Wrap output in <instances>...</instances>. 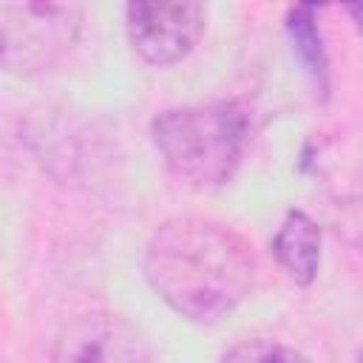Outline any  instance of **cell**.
Instances as JSON below:
<instances>
[{"instance_id":"cell-4","label":"cell","mask_w":363,"mask_h":363,"mask_svg":"<svg viewBox=\"0 0 363 363\" xmlns=\"http://www.w3.org/2000/svg\"><path fill=\"white\" fill-rule=\"evenodd\" d=\"M125 31L130 48L156 68L182 62L204 34L199 3H128Z\"/></svg>"},{"instance_id":"cell-2","label":"cell","mask_w":363,"mask_h":363,"mask_svg":"<svg viewBox=\"0 0 363 363\" xmlns=\"http://www.w3.org/2000/svg\"><path fill=\"white\" fill-rule=\"evenodd\" d=\"M150 139L173 176L193 187H221L247 150L250 113L235 99L167 108L153 116Z\"/></svg>"},{"instance_id":"cell-5","label":"cell","mask_w":363,"mask_h":363,"mask_svg":"<svg viewBox=\"0 0 363 363\" xmlns=\"http://www.w3.org/2000/svg\"><path fill=\"white\" fill-rule=\"evenodd\" d=\"M51 363H150V354L122 315L82 312L60 329Z\"/></svg>"},{"instance_id":"cell-7","label":"cell","mask_w":363,"mask_h":363,"mask_svg":"<svg viewBox=\"0 0 363 363\" xmlns=\"http://www.w3.org/2000/svg\"><path fill=\"white\" fill-rule=\"evenodd\" d=\"M286 28H289L295 54L301 57V62L306 65V71L315 79H320V88H326V57H323L320 31L315 26V9H309V6L292 9L289 17H286Z\"/></svg>"},{"instance_id":"cell-3","label":"cell","mask_w":363,"mask_h":363,"mask_svg":"<svg viewBox=\"0 0 363 363\" xmlns=\"http://www.w3.org/2000/svg\"><path fill=\"white\" fill-rule=\"evenodd\" d=\"M85 11L77 3H0V68L43 77L77 48Z\"/></svg>"},{"instance_id":"cell-9","label":"cell","mask_w":363,"mask_h":363,"mask_svg":"<svg viewBox=\"0 0 363 363\" xmlns=\"http://www.w3.org/2000/svg\"><path fill=\"white\" fill-rule=\"evenodd\" d=\"M0 363H3V360H0Z\"/></svg>"},{"instance_id":"cell-1","label":"cell","mask_w":363,"mask_h":363,"mask_svg":"<svg viewBox=\"0 0 363 363\" xmlns=\"http://www.w3.org/2000/svg\"><path fill=\"white\" fill-rule=\"evenodd\" d=\"M142 269L150 289L193 323L227 318L258 275L255 252L238 230L196 216L162 221L145 244Z\"/></svg>"},{"instance_id":"cell-8","label":"cell","mask_w":363,"mask_h":363,"mask_svg":"<svg viewBox=\"0 0 363 363\" xmlns=\"http://www.w3.org/2000/svg\"><path fill=\"white\" fill-rule=\"evenodd\" d=\"M218 363H312V360L281 340L250 337V340L235 343L230 352H224Z\"/></svg>"},{"instance_id":"cell-6","label":"cell","mask_w":363,"mask_h":363,"mask_svg":"<svg viewBox=\"0 0 363 363\" xmlns=\"http://www.w3.org/2000/svg\"><path fill=\"white\" fill-rule=\"evenodd\" d=\"M320 227L303 210H289L272 238V252L281 269L301 286L312 284L320 267Z\"/></svg>"}]
</instances>
